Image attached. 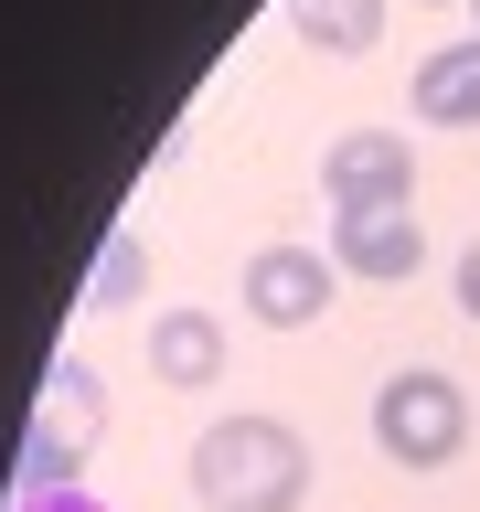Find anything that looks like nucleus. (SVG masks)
<instances>
[{"label":"nucleus","mask_w":480,"mask_h":512,"mask_svg":"<svg viewBox=\"0 0 480 512\" xmlns=\"http://www.w3.org/2000/svg\"><path fill=\"white\" fill-rule=\"evenodd\" d=\"M192 502L203 512H299L310 502V438L288 416H224L192 438Z\"/></svg>","instance_id":"nucleus-1"},{"label":"nucleus","mask_w":480,"mask_h":512,"mask_svg":"<svg viewBox=\"0 0 480 512\" xmlns=\"http://www.w3.org/2000/svg\"><path fill=\"white\" fill-rule=\"evenodd\" d=\"M96 427H107V384L86 363H43V395L22 416V459H11V491H64V480L86 470Z\"/></svg>","instance_id":"nucleus-2"},{"label":"nucleus","mask_w":480,"mask_h":512,"mask_svg":"<svg viewBox=\"0 0 480 512\" xmlns=\"http://www.w3.org/2000/svg\"><path fill=\"white\" fill-rule=\"evenodd\" d=\"M374 448L395 459V470H448V459L470 448V395H459L438 363L384 374V395H374Z\"/></svg>","instance_id":"nucleus-3"},{"label":"nucleus","mask_w":480,"mask_h":512,"mask_svg":"<svg viewBox=\"0 0 480 512\" xmlns=\"http://www.w3.org/2000/svg\"><path fill=\"white\" fill-rule=\"evenodd\" d=\"M320 182H331V214H406L416 150L395 128H342V139L320 150Z\"/></svg>","instance_id":"nucleus-4"},{"label":"nucleus","mask_w":480,"mask_h":512,"mask_svg":"<svg viewBox=\"0 0 480 512\" xmlns=\"http://www.w3.org/2000/svg\"><path fill=\"white\" fill-rule=\"evenodd\" d=\"M246 310L267 320V331H310L320 310H331V256L320 246H256L246 256Z\"/></svg>","instance_id":"nucleus-5"},{"label":"nucleus","mask_w":480,"mask_h":512,"mask_svg":"<svg viewBox=\"0 0 480 512\" xmlns=\"http://www.w3.org/2000/svg\"><path fill=\"white\" fill-rule=\"evenodd\" d=\"M331 267L395 288V278L427 267V235H416V214H342V224H331Z\"/></svg>","instance_id":"nucleus-6"},{"label":"nucleus","mask_w":480,"mask_h":512,"mask_svg":"<svg viewBox=\"0 0 480 512\" xmlns=\"http://www.w3.org/2000/svg\"><path fill=\"white\" fill-rule=\"evenodd\" d=\"M406 96H416V118H427V128H480V32H470V43H448V54H427Z\"/></svg>","instance_id":"nucleus-7"},{"label":"nucleus","mask_w":480,"mask_h":512,"mask_svg":"<svg viewBox=\"0 0 480 512\" xmlns=\"http://www.w3.org/2000/svg\"><path fill=\"white\" fill-rule=\"evenodd\" d=\"M150 374L160 384H214L224 374V320L214 310H171L150 331Z\"/></svg>","instance_id":"nucleus-8"},{"label":"nucleus","mask_w":480,"mask_h":512,"mask_svg":"<svg viewBox=\"0 0 480 512\" xmlns=\"http://www.w3.org/2000/svg\"><path fill=\"white\" fill-rule=\"evenodd\" d=\"M288 22H299V43H320V54H374L384 43V0H288Z\"/></svg>","instance_id":"nucleus-9"},{"label":"nucleus","mask_w":480,"mask_h":512,"mask_svg":"<svg viewBox=\"0 0 480 512\" xmlns=\"http://www.w3.org/2000/svg\"><path fill=\"white\" fill-rule=\"evenodd\" d=\"M139 288H150V246H139V224H107V246L86 267V310H128Z\"/></svg>","instance_id":"nucleus-10"},{"label":"nucleus","mask_w":480,"mask_h":512,"mask_svg":"<svg viewBox=\"0 0 480 512\" xmlns=\"http://www.w3.org/2000/svg\"><path fill=\"white\" fill-rule=\"evenodd\" d=\"M11 512H107V502H96V491H75V480H64V491H11Z\"/></svg>","instance_id":"nucleus-11"},{"label":"nucleus","mask_w":480,"mask_h":512,"mask_svg":"<svg viewBox=\"0 0 480 512\" xmlns=\"http://www.w3.org/2000/svg\"><path fill=\"white\" fill-rule=\"evenodd\" d=\"M459 310H470V320H480V246H470V256H459Z\"/></svg>","instance_id":"nucleus-12"},{"label":"nucleus","mask_w":480,"mask_h":512,"mask_svg":"<svg viewBox=\"0 0 480 512\" xmlns=\"http://www.w3.org/2000/svg\"><path fill=\"white\" fill-rule=\"evenodd\" d=\"M470 11H480V0H470Z\"/></svg>","instance_id":"nucleus-13"}]
</instances>
